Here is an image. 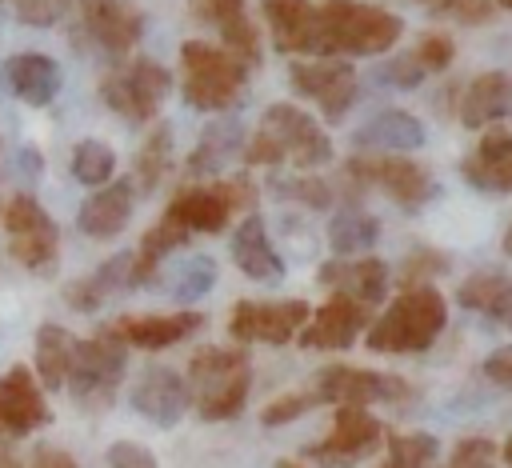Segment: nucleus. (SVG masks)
I'll list each match as a JSON object with an SVG mask.
<instances>
[{
  "label": "nucleus",
  "instance_id": "nucleus-1",
  "mask_svg": "<svg viewBox=\"0 0 512 468\" xmlns=\"http://www.w3.org/2000/svg\"><path fill=\"white\" fill-rule=\"evenodd\" d=\"M240 156L252 168L256 164L260 168L292 164L300 172H312V168L332 160V140L316 116H308L304 108H296L288 100H276L264 108V116H260L256 132L248 136V144L240 148Z\"/></svg>",
  "mask_w": 512,
  "mask_h": 468
},
{
  "label": "nucleus",
  "instance_id": "nucleus-2",
  "mask_svg": "<svg viewBox=\"0 0 512 468\" xmlns=\"http://www.w3.org/2000/svg\"><path fill=\"white\" fill-rule=\"evenodd\" d=\"M188 396L200 420H236L252 392V360L244 344H208L188 360Z\"/></svg>",
  "mask_w": 512,
  "mask_h": 468
},
{
  "label": "nucleus",
  "instance_id": "nucleus-3",
  "mask_svg": "<svg viewBox=\"0 0 512 468\" xmlns=\"http://www.w3.org/2000/svg\"><path fill=\"white\" fill-rule=\"evenodd\" d=\"M320 16V56H384L400 44L404 20L368 0H324Z\"/></svg>",
  "mask_w": 512,
  "mask_h": 468
},
{
  "label": "nucleus",
  "instance_id": "nucleus-4",
  "mask_svg": "<svg viewBox=\"0 0 512 468\" xmlns=\"http://www.w3.org/2000/svg\"><path fill=\"white\" fill-rule=\"evenodd\" d=\"M444 320H448V304H444V296H440L432 284L404 288V292L384 308V316L368 324L364 348H368V352H384V356H412V352H424V348H432V340L444 332Z\"/></svg>",
  "mask_w": 512,
  "mask_h": 468
},
{
  "label": "nucleus",
  "instance_id": "nucleus-5",
  "mask_svg": "<svg viewBox=\"0 0 512 468\" xmlns=\"http://www.w3.org/2000/svg\"><path fill=\"white\" fill-rule=\"evenodd\" d=\"M248 84V64L236 60L228 48L208 40L180 44V92L184 104L196 112H228L240 104Z\"/></svg>",
  "mask_w": 512,
  "mask_h": 468
},
{
  "label": "nucleus",
  "instance_id": "nucleus-6",
  "mask_svg": "<svg viewBox=\"0 0 512 468\" xmlns=\"http://www.w3.org/2000/svg\"><path fill=\"white\" fill-rule=\"evenodd\" d=\"M124 372H128V344L116 336L112 324H104L88 340H76V356H72L64 388L72 392L76 404L104 408L116 396Z\"/></svg>",
  "mask_w": 512,
  "mask_h": 468
},
{
  "label": "nucleus",
  "instance_id": "nucleus-7",
  "mask_svg": "<svg viewBox=\"0 0 512 468\" xmlns=\"http://www.w3.org/2000/svg\"><path fill=\"white\" fill-rule=\"evenodd\" d=\"M344 176H352L364 188H380L388 200H396L404 212H420L424 204L436 200V180L432 172L412 160V156H388V152H352L344 164Z\"/></svg>",
  "mask_w": 512,
  "mask_h": 468
},
{
  "label": "nucleus",
  "instance_id": "nucleus-8",
  "mask_svg": "<svg viewBox=\"0 0 512 468\" xmlns=\"http://www.w3.org/2000/svg\"><path fill=\"white\" fill-rule=\"evenodd\" d=\"M172 92V76L164 64L148 60V56H136L120 68H112L104 80H100V100L124 116L128 124H144L160 112L164 96Z\"/></svg>",
  "mask_w": 512,
  "mask_h": 468
},
{
  "label": "nucleus",
  "instance_id": "nucleus-9",
  "mask_svg": "<svg viewBox=\"0 0 512 468\" xmlns=\"http://www.w3.org/2000/svg\"><path fill=\"white\" fill-rule=\"evenodd\" d=\"M144 36V12L128 0H76V48H96L100 56H128Z\"/></svg>",
  "mask_w": 512,
  "mask_h": 468
},
{
  "label": "nucleus",
  "instance_id": "nucleus-10",
  "mask_svg": "<svg viewBox=\"0 0 512 468\" xmlns=\"http://www.w3.org/2000/svg\"><path fill=\"white\" fill-rule=\"evenodd\" d=\"M4 232H8V252L16 264L28 272H52L60 256V228L56 220L40 208L36 196L16 192L4 208Z\"/></svg>",
  "mask_w": 512,
  "mask_h": 468
},
{
  "label": "nucleus",
  "instance_id": "nucleus-11",
  "mask_svg": "<svg viewBox=\"0 0 512 468\" xmlns=\"http://www.w3.org/2000/svg\"><path fill=\"white\" fill-rule=\"evenodd\" d=\"M316 404H336V408H368V404H396L412 396V384L392 372H372V368H352V364H328L316 372L312 388Z\"/></svg>",
  "mask_w": 512,
  "mask_h": 468
},
{
  "label": "nucleus",
  "instance_id": "nucleus-12",
  "mask_svg": "<svg viewBox=\"0 0 512 468\" xmlns=\"http://www.w3.org/2000/svg\"><path fill=\"white\" fill-rule=\"evenodd\" d=\"M288 80H292V88L304 96V100H312L316 108H320V116L324 120H332V124H340L344 120V112L352 108V100H356V68L348 64V60H340V56H312V60H292L288 64Z\"/></svg>",
  "mask_w": 512,
  "mask_h": 468
},
{
  "label": "nucleus",
  "instance_id": "nucleus-13",
  "mask_svg": "<svg viewBox=\"0 0 512 468\" xmlns=\"http://www.w3.org/2000/svg\"><path fill=\"white\" fill-rule=\"evenodd\" d=\"M308 300H236L228 316V336L236 344H288L308 324Z\"/></svg>",
  "mask_w": 512,
  "mask_h": 468
},
{
  "label": "nucleus",
  "instance_id": "nucleus-14",
  "mask_svg": "<svg viewBox=\"0 0 512 468\" xmlns=\"http://www.w3.org/2000/svg\"><path fill=\"white\" fill-rule=\"evenodd\" d=\"M376 448H384V424L368 408H336L328 436L308 444L304 456L320 468H352L368 460Z\"/></svg>",
  "mask_w": 512,
  "mask_h": 468
},
{
  "label": "nucleus",
  "instance_id": "nucleus-15",
  "mask_svg": "<svg viewBox=\"0 0 512 468\" xmlns=\"http://www.w3.org/2000/svg\"><path fill=\"white\" fill-rule=\"evenodd\" d=\"M44 424H52V408L44 400V388H40L36 372L24 368V364H12L0 376V456L12 440L32 436Z\"/></svg>",
  "mask_w": 512,
  "mask_h": 468
},
{
  "label": "nucleus",
  "instance_id": "nucleus-16",
  "mask_svg": "<svg viewBox=\"0 0 512 468\" xmlns=\"http://www.w3.org/2000/svg\"><path fill=\"white\" fill-rule=\"evenodd\" d=\"M368 304L344 296V292H332L312 316L308 324L300 328V344L304 348H320V352H340V348H352V340L368 328Z\"/></svg>",
  "mask_w": 512,
  "mask_h": 468
},
{
  "label": "nucleus",
  "instance_id": "nucleus-17",
  "mask_svg": "<svg viewBox=\"0 0 512 468\" xmlns=\"http://www.w3.org/2000/svg\"><path fill=\"white\" fill-rule=\"evenodd\" d=\"M132 408L156 424V428H172L184 420V412L192 408V396H188V384L176 368L168 364H152L140 372V380L132 384Z\"/></svg>",
  "mask_w": 512,
  "mask_h": 468
},
{
  "label": "nucleus",
  "instance_id": "nucleus-18",
  "mask_svg": "<svg viewBox=\"0 0 512 468\" xmlns=\"http://www.w3.org/2000/svg\"><path fill=\"white\" fill-rule=\"evenodd\" d=\"M192 16L208 28H216L220 48H228L248 68L260 64V32L248 16V0H188Z\"/></svg>",
  "mask_w": 512,
  "mask_h": 468
},
{
  "label": "nucleus",
  "instance_id": "nucleus-19",
  "mask_svg": "<svg viewBox=\"0 0 512 468\" xmlns=\"http://www.w3.org/2000/svg\"><path fill=\"white\" fill-rule=\"evenodd\" d=\"M424 140H428L424 124L404 108H380L352 132L356 152H388V156H408L412 148H424Z\"/></svg>",
  "mask_w": 512,
  "mask_h": 468
},
{
  "label": "nucleus",
  "instance_id": "nucleus-20",
  "mask_svg": "<svg viewBox=\"0 0 512 468\" xmlns=\"http://www.w3.org/2000/svg\"><path fill=\"white\" fill-rule=\"evenodd\" d=\"M276 52H316L320 56V16L312 0H260Z\"/></svg>",
  "mask_w": 512,
  "mask_h": 468
},
{
  "label": "nucleus",
  "instance_id": "nucleus-21",
  "mask_svg": "<svg viewBox=\"0 0 512 468\" xmlns=\"http://www.w3.org/2000/svg\"><path fill=\"white\" fill-rule=\"evenodd\" d=\"M460 176L476 192L508 196L512 192V132L492 128L480 136V144L460 160Z\"/></svg>",
  "mask_w": 512,
  "mask_h": 468
},
{
  "label": "nucleus",
  "instance_id": "nucleus-22",
  "mask_svg": "<svg viewBox=\"0 0 512 468\" xmlns=\"http://www.w3.org/2000/svg\"><path fill=\"white\" fill-rule=\"evenodd\" d=\"M112 328L128 348L160 352V348H172V344L188 340L192 332H200L204 328V312L180 308V312H164V316H120Z\"/></svg>",
  "mask_w": 512,
  "mask_h": 468
},
{
  "label": "nucleus",
  "instance_id": "nucleus-23",
  "mask_svg": "<svg viewBox=\"0 0 512 468\" xmlns=\"http://www.w3.org/2000/svg\"><path fill=\"white\" fill-rule=\"evenodd\" d=\"M132 204H136V188L132 180H108L100 184L76 212V228L92 240H112L128 228L132 220Z\"/></svg>",
  "mask_w": 512,
  "mask_h": 468
},
{
  "label": "nucleus",
  "instance_id": "nucleus-24",
  "mask_svg": "<svg viewBox=\"0 0 512 468\" xmlns=\"http://www.w3.org/2000/svg\"><path fill=\"white\" fill-rule=\"evenodd\" d=\"M316 280L336 288V292H344V296H352V300H360V304H368V308L380 304L388 284H392L388 264L376 260V256H336V260L320 264Z\"/></svg>",
  "mask_w": 512,
  "mask_h": 468
},
{
  "label": "nucleus",
  "instance_id": "nucleus-25",
  "mask_svg": "<svg viewBox=\"0 0 512 468\" xmlns=\"http://www.w3.org/2000/svg\"><path fill=\"white\" fill-rule=\"evenodd\" d=\"M0 76H4V88L16 100L32 104V108L52 104L56 92H60V84H64L60 64L52 56H44V52H16V56H8L4 68H0Z\"/></svg>",
  "mask_w": 512,
  "mask_h": 468
},
{
  "label": "nucleus",
  "instance_id": "nucleus-26",
  "mask_svg": "<svg viewBox=\"0 0 512 468\" xmlns=\"http://www.w3.org/2000/svg\"><path fill=\"white\" fill-rule=\"evenodd\" d=\"M232 216H236V212H232V204H228L220 180L208 184V188H184V192H176V196L168 200V212H164V220L180 224L188 236H192V232H224Z\"/></svg>",
  "mask_w": 512,
  "mask_h": 468
},
{
  "label": "nucleus",
  "instance_id": "nucleus-27",
  "mask_svg": "<svg viewBox=\"0 0 512 468\" xmlns=\"http://www.w3.org/2000/svg\"><path fill=\"white\" fill-rule=\"evenodd\" d=\"M232 260L248 280H264L276 284L284 276V260L276 252V244L268 240V228L260 220V212H248L236 228H232Z\"/></svg>",
  "mask_w": 512,
  "mask_h": 468
},
{
  "label": "nucleus",
  "instance_id": "nucleus-28",
  "mask_svg": "<svg viewBox=\"0 0 512 468\" xmlns=\"http://www.w3.org/2000/svg\"><path fill=\"white\" fill-rule=\"evenodd\" d=\"M456 304L500 328H512V276L504 268H476L472 276L460 280Z\"/></svg>",
  "mask_w": 512,
  "mask_h": 468
},
{
  "label": "nucleus",
  "instance_id": "nucleus-29",
  "mask_svg": "<svg viewBox=\"0 0 512 468\" xmlns=\"http://www.w3.org/2000/svg\"><path fill=\"white\" fill-rule=\"evenodd\" d=\"M128 288H132V252H116V256H108L96 272L72 280V284L64 288V300H68L76 312H96V308H104L112 296H120V292H128Z\"/></svg>",
  "mask_w": 512,
  "mask_h": 468
},
{
  "label": "nucleus",
  "instance_id": "nucleus-30",
  "mask_svg": "<svg viewBox=\"0 0 512 468\" xmlns=\"http://www.w3.org/2000/svg\"><path fill=\"white\" fill-rule=\"evenodd\" d=\"M240 148H244V128H240V120H236V116H220V120H212V124L200 132L196 148L188 152L184 172L196 176V180L220 176L224 164H228L232 156H240Z\"/></svg>",
  "mask_w": 512,
  "mask_h": 468
},
{
  "label": "nucleus",
  "instance_id": "nucleus-31",
  "mask_svg": "<svg viewBox=\"0 0 512 468\" xmlns=\"http://www.w3.org/2000/svg\"><path fill=\"white\" fill-rule=\"evenodd\" d=\"M504 88L508 72H480L464 88H456V116L464 128H488L504 116Z\"/></svg>",
  "mask_w": 512,
  "mask_h": 468
},
{
  "label": "nucleus",
  "instance_id": "nucleus-32",
  "mask_svg": "<svg viewBox=\"0 0 512 468\" xmlns=\"http://www.w3.org/2000/svg\"><path fill=\"white\" fill-rule=\"evenodd\" d=\"M72 356H76V336L64 324H40L36 328V380H40V388H48V392L64 388Z\"/></svg>",
  "mask_w": 512,
  "mask_h": 468
},
{
  "label": "nucleus",
  "instance_id": "nucleus-33",
  "mask_svg": "<svg viewBox=\"0 0 512 468\" xmlns=\"http://www.w3.org/2000/svg\"><path fill=\"white\" fill-rule=\"evenodd\" d=\"M376 240H380V220L364 208H340L328 220V248L336 256H368Z\"/></svg>",
  "mask_w": 512,
  "mask_h": 468
},
{
  "label": "nucleus",
  "instance_id": "nucleus-34",
  "mask_svg": "<svg viewBox=\"0 0 512 468\" xmlns=\"http://www.w3.org/2000/svg\"><path fill=\"white\" fill-rule=\"evenodd\" d=\"M180 244H188V232H184L180 224H172V220L152 224V228L144 232L140 248L132 252V288L152 284V276H156V268L164 264V256H172Z\"/></svg>",
  "mask_w": 512,
  "mask_h": 468
},
{
  "label": "nucleus",
  "instance_id": "nucleus-35",
  "mask_svg": "<svg viewBox=\"0 0 512 468\" xmlns=\"http://www.w3.org/2000/svg\"><path fill=\"white\" fill-rule=\"evenodd\" d=\"M168 168H172V128L168 124H156L148 136H144V144H140V152H136V160H132V188H140V192H156L160 188V180L168 176Z\"/></svg>",
  "mask_w": 512,
  "mask_h": 468
},
{
  "label": "nucleus",
  "instance_id": "nucleus-36",
  "mask_svg": "<svg viewBox=\"0 0 512 468\" xmlns=\"http://www.w3.org/2000/svg\"><path fill=\"white\" fill-rule=\"evenodd\" d=\"M440 440L432 432H384V460L376 468H436Z\"/></svg>",
  "mask_w": 512,
  "mask_h": 468
},
{
  "label": "nucleus",
  "instance_id": "nucleus-37",
  "mask_svg": "<svg viewBox=\"0 0 512 468\" xmlns=\"http://www.w3.org/2000/svg\"><path fill=\"white\" fill-rule=\"evenodd\" d=\"M68 168H72V180H76V184L100 188V184H108L112 172H116V152H112L104 140H80V144L72 148Z\"/></svg>",
  "mask_w": 512,
  "mask_h": 468
},
{
  "label": "nucleus",
  "instance_id": "nucleus-38",
  "mask_svg": "<svg viewBox=\"0 0 512 468\" xmlns=\"http://www.w3.org/2000/svg\"><path fill=\"white\" fill-rule=\"evenodd\" d=\"M212 288H216V260L204 256V252H196L192 260L180 264L176 284H172V300H176V304H196V300L208 296Z\"/></svg>",
  "mask_w": 512,
  "mask_h": 468
},
{
  "label": "nucleus",
  "instance_id": "nucleus-39",
  "mask_svg": "<svg viewBox=\"0 0 512 468\" xmlns=\"http://www.w3.org/2000/svg\"><path fill=\"white\" fill-rule=\"evenodd\" d=\"M272 196H280V200H300V204H308V208H328L332 204V188H328V180H320V176H276L272 184Z\"/></svg>",
  "mask_w": 512,
  "mask_h": 468
},
{
  "label": "nucleus",
  "instance_id": "nucleus-40",
  "mask_svg": "<svg viewBox=\"0 0 512 468\" xmlns=\"http://www.w3.org/2000/svg\"><path fill=\"white\" fill-rule=\"evenodd\" d=\"M440 272H448V256H444L440 248H432V244H416V248L400 260V284H404V288H420V284H428V280L440 276Z\"/></svg>",
  "mask_w": 512,
  "mask_h": 468
},
{
  "label": "nucleus",
  "instance_id": "nucleus-41",
  "mask_svg": "<svg viewBox=\"0 0 512 468\" xmlns=\"http://www.w3.org/2000/svg\"><path fill=\"white\" fill-rule=\"evenodd\" d=\"M408 52L416 56V64H420V72H424V76H436V72H444V68L452 64L456 44H452V36H448V32H424Z\"/></svg>",
  "mask_w": 512,
  "mask_h": 468
},
{
  "label": "nucleus",
  "instance_id": "nucleus-42",
  "mask_svg": "<svg viewBox=\"0 0 512 468\" xmlns=\"http://www.w3.org/2000/svg\"><path fill=\"white\" fill-rule=\"evenodd\" d=\"M312 408H316V396H312V392H288V396H276L272 404H264L260 424H264V428H280V424L300 420V416L312 412Z\"/></svg>",
  "mask_w": 512,
  "mask_h": 468
},
{
  "label": "nucleus",
  "instance_id": "nucleus-43",
  "mask_svg": "<svg viewBox=\"0 0 512 468\" xmlns=\"http://www.w3.org/2000/svg\"><path fill=\"white\" fill-rule=\"evenodd\" d=\"M376 80L388 84V88H416V84L428 80V76L420 72V64H416L412 52H396V56H388V60L376 68Z\"/></svg>",
  "mask_w": 512,
  "mask_h": 468
},
{
  "label": "nucleus",
  "instance_id": "nucleus-44",
  "mask_svg": "<svg viewBox=\"0 0 512 468\" xmlns=\"http://www.w3.org/2000/svg\"><path fill=\"white\" fill-rule=\"evenodd\" d=\"M428 8L436 16H448V20H460V24H484V20H492L496 0H432Z\"/></svg>",
  "mask_w": 512,
  "mask_h": 468
},
{
  "label": "nucleus",
  "instance_id": "nucleus-45",
  "mask_svg": "<svg viewBox=\"0 0 512 468\" xmlns=\"http://www.w3.org/2000/svg\"><path fill=\"white\" fill-rule=\"evenodd\" d=\"M68 4L72 0H12L16 20H24L28 28H52L68 12Z\"/></svg>",
  "mask_w": 512,
  "mask_h": 468
},
{
  "label": "nucleus",
  "instance_id": "nucleus-46",
  "mask_svg": "<svg viewBox=\"0 0 512 468\" xmlns=\"http://www.w3.org/2000/svg\"><path fill=\"white\" fill-rule=\"evenodd\" d=\"M492 456H496V444L488 436H464L452 448V456H448L444 468H484V464H492Z\"/></svg>",
  "mask_w": 512,
  "mask_h": 468
},
{
  "label": "nucleus",
  "instance_id": "nucleus-47",
  "mask_svg": "<svg viewBox=\"0 0 512 468\" xmlns=\"http://www.w3.org/2000/svg\"><path fill=\"white\" fill-rule=\"evenodd\" d=\"M480 376H484L488 384H496V388L512 392V344L492 348V352L484 356V364H480Z\"/></svg>",
  "mask_w": 512,
  "mask_h": 468
},
{
  "label": "nucleus",
  "instance_id": "nucleus-48",
  "mask_svg": "<svg viewBox=\"0 0 512 468\" xmlns=\"http://www.w3.org/2000/svg\"><path fill=\"white\" fill-rule=\"evenodd\" d=\"M108 468H160L156 456L136 440H116L108 448Z\"/></svg>",
  "mask_w": 512,
  "mask_h": 468
},
{
  "label": "nucleus",
  "instance_id": "nucleus-49",
  "mask_svg": "<svg viewBox=\"0 0 512 468\" xmlns=\"http://www.w3.org/2000/svg\"><path fill=\"white\" fill-rule=\"evenodd\" d=\"M28 468H76V460L64 448H56V444H36Z\"/></svg>",
  "mask_w": 512,
  "mask_h": 468
},
{
  "label": "nucleus",
  "instance_id": "nucleus-50",
  "mask_svg": "<svg viewBox=\"0 0 512 468\" xmlns=\"http://www.w3.org/2000/svg\"><path fill=\"white\" fill-rule=\"evenodd\" d=\"M504 116L512 120V76H508V88H504Z\"/></svg>",
  "mask_w": 512,
  "mask_h": 468
},
{
  "label": "nucleus",
  "instance_id": "nucleus-51",
  "mask_svg": "<svg viewBox=\"0 0 512 468\" xmlns=\"http://www.w3.org/2000/svg\"><path fill=\"white\" fill-rule=\"evenodd\" d=\"M500 248H504V256H512V224L504 228V236H500Z\"/></svg>",
  "mask_w": 512,
  "mask_h": 468
},
{
  "label": "nucleus",
  "instance_id": "nucleus-52",
  "mask_svg": "<svg viewBox=\"0 0 512 468\" xmlns=\"http://www.w3.org/2000/svg\"><path fill=\"white\" fill-rule=\"evenodd\" d=\"M500 456H504V464H508V468H512V436H508V440H504V448H500Z\"/></svg>",
  "mask_w": 512,
  "mask_h": 468
},
{
  "label": "nucleus",
  "instance_id": "nucleus-53",
  "mask_svg": "<svg viewBox=\"0 0 512 468\" xmlns=\"http://www.w3.org/2000/svg\"><path fill=\"white\" fill-rule=\"evenodd\" d=\"M276 468H304V464H296V460H276Z\"/></svg>",
  "mask_w": 512,
  "mask_h": 468
},
{
  "label": "nucleus",
  "instance_id": "nucleus-54",
  "mask_svg": "<svg viewBox=\"0 0 512 468\" xmlns=\"http://www.w3.org/2000/svg\"><path fill=\"white\" fill-rule=\"evenodd\" d=\"M0 468H20V464H12L8 456H0Z\"/></svg>",
  "mask_w": 512,
  "mask_h": 468
},
{
  "label": "nucleus",
  "instance_id": "nucleus-55",
  "mask_svg": "<svg viewBox=\"0 0 512 468\" xmlns=\"http://www.w3.org/2000/svg\"><path fill=\"white\" fill-rule=\"evenodd\" d=\"M496 8H508L512 12V0H496Z\"/></svg>",
  "mask_w": 512,
  "mask_h": 468
},
{
  "label": "nucleus",
  "instance_id": "nucleus-56",
  "mask_svg": "<svg viewBox=\"0 0 512 468\" xmlns=\"http://www.w3.org/2000/svg\"><path fill=\"white\" fill-rule=\"evenodd\" d=\"M412 4H432V0H412Z\"/></svg>",
  "mask_w": 512,
  "mask_h": 468
},
{
  "label": "nucleus",
  "instance_id": "nucleus-57",
  "mask_svg": "<svg viewBox=\"0 0 512 468\" xmlns=\"http://www.w3.org/2000/svg\"><path fill=\"white\" fill-rule=\"evenodd\" d=\"M484 468H492V464H484Z\"/></svg>",
  "mask_w": 512,
  "mask_h": 468
}]
</instances>
